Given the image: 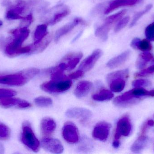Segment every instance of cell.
Segmentation results:
<instances>
[{"instance_id":"23","label":"cell","mask_w":154,"mask_h":154,"mask_svg":"<svg viewBox=\"0 0 154 154\" xmlns=\"http://www.w3.org/2000/svg\"><path fill=\"white\" fill-rule=\"evenodd\" d=\"M112 26L107 23L104 22L103 24L96 29L95 35L103 41H106L108 38L109 33Z\"/></svg>"},{"instance_id":"37","label":"cell","mask_w":154,"mask_h":154,"mask_svg":"<svg viewBox=\"0 0 154 154\" xmlns=\"http://www.w3.org/2000/svg\"><path fill=\"white\" fill-rule=\"evenodd\" d=\"M84 72H82L81 71L78 70L77 71L75 72H73L68 76L69 77L70 79H75L79 78V77H81L83 74Z\"/></svg>"},{"instance_id":"19","label":"cell","mask_w":154,"mask_h":154,"mask_svg":"<svg viewBox=\"0 0 154 154\" xmlns=\"http://www.w3.org/2000/svg\"><path fill=\"white\" fill-rule=\"evenodd\" d=\"M56 123L52 118H44L41 123V130L42 134L46 136L52 134L56 130Z\"/></svg>"},{"instance_id":"27","label":"cell","mask_w":154,"mask_h":154,"mask_svg":"<svg viewBox=\"0 0 154 154\" xmlns=\"http://www.w3.org/2000/svg\"><path fill=\"white\" fill-rule=\"evenodd\" d=\"M114 97V94L108 90L103 89L98 93L92 96V99L96 101H103L110 100Z\"/></svg>"},{"instance_id":"3","label":"cell","mask_w":154,"mask_h":154,"mask_svg":"<svg viewBox=\"0 0 154 154\" xmlns=\"http://www.w3.org/2000/svg\"><path fill=\"white\" fill-rule=\"evenodd\" d=\"M29 30L26 27L12 31L14 39L6 45L5 50V54L9 57L18 56L19 50L21 48L24 41L29 37Z\"/></svg>"},{"instance_id":"4","label":"cell","mask_w":154,"mask_h":154,"mask_svg":"<svg viewBox=\"0 0 154 154\" xmlns=\"http://www.w3.org/2000/svg\"><path fill=\"white\" fill-rule=\"evenodd\" d=\"M129 75L128 69L111 72L107 76L106 80L111 91L120 92L125 88L126 81Z\"/></svg>"},{"instance_id":"29","label":"cell","mask_w":154,"mask_h":154,"mask_svg":"<svg viewBox=\"0 0 154 154\" xmlns=\"http://www.w3.org/2000/svg\"><path fill=\"white\" fill-rule=\"evenodd\" d=\"M34 102L37 106L41 107H47L52 104V100L51 99L46 97H39L35 99Z\"/></svg>"},{"instance_id":"41","label":"cell","mask_w":154,"mask_h":154,"mask_svg":"<svg viewBox=\"0 0 154 154\" xmlns=\"http://www.w3.org/2000/svg\"><path fill=\"white\" fill-rule=\"evenodd\" d=\"M5 149L2 144L0 143V154H3L4 153Z\"/></svg>"},{"instance_id":"20","label":"cell","mask_w":154,"mask_h":154,"mask_svg":"<svg viewBox=\"0 0 154 154\" xmlns=\"http://www.w3.org/2000/svg\"><path fill=\"white\" fill-rule=\"evenodd\" d=\"M92 84L90 81L82 80L78 83L74 94L78 98L86 96L92 88Z\"/></svg>"},{"instance_id":"26","label":"cell","mask_w":154,"mask_h":154,"mask_svg":"<svg viewBox=\"0 0 154 154\" xmlns=\"http://www.w3.org/2000/svg\"><path fill=\"white\" fill-rule=\"evenodd\" d=\"M24 7H14L13 9H10L6 14V18L9 20H19L23 19L25 17H22L20 14L22 13L24 11Z\"/></svg>"},{"instance_id":"34","label":"cell","mask_w":154,"mask_h":154,"mask_svg":"<svg viewBox=\"0 0 154 154\" xmlns=\"http://www.w3.org/2000/svg\"><path fill=\"white\" fill-rule=\"evenodd\" d=\"M16 92L11 90L0 89V99L16 95Z\"/></svg>"},{"instance_id":"18","label":"cell","mask_w":154,"mask_h":154,"mask_svg":"<svg viewBox=\"0 0 154 154\" xmlns=\"http://www.w3.org/2000/svg\"><path fill=\"white\" fill-rule=\"evenodd\" d=\"M150 140V138L146 134H141L131 146V151L135 153H140L147 147Z\"/></svg>"},{"instance_id":"14","label":"cell","mask_w":154,"mask_h":154,"mask_svg":"<svg viewBox=\"0 0 154 154\" xmlns=\"http://www.w3.org/2000/svg\"><path fill=\"white\" fill-rule=\"evenodd\" d=\"M0 106L6 108L15 107L18 108H26L30 107L31 105L25 100L10 97L0 99Z\"/></svg>"},{"instance_id":"30","label":"cell","mask_w":154,"mask_h":154,"mask_svg":"<svg viewBox=\"0 0 154 154\" xmlns=\"http://www.w3.org/2000/svg\"><path fill=\"white\" fill-rule=\"evenodd\" d=\"M11 136V130L10 128L5 125L0 123V140H6Z\"/></svg>"},{"instance_id":"44","label":"cell","mask_w":154,"mask_h":154,"mask_svg":"<svg viewBox=\"0 0 154 154\" xmlns=\"http://www.w3.org/2000/svg\"><path fill=\"white\" fill-rule=\"evenodd\" d=\"M153 63H154V59L153 60Z\"/></svg>"},{"instance_id":"10","label":"cell","mask_w":154,"mask_h":154,"mask_svg":"<svg viewBox=\"0 0 154 154\" xmlns=\"http://www.w3.org/2000/svg\"><path fill=\"white\" fill-rule=\"evenodd\" d=\"M79 24L86 25L87 24V23L82 18L77 17L75 18L72 21L67 24L63 27L60 28L55 33L54 37L55 42H58L62 37L67 34Z\"/></svg>"},{"instance_id":"11","label":"cell","mask_w":154,"mask_h":154,"mask_svg":"<svg viewBox=\"0 0 154 154\" xmlns=\"http://www.w3.org/2000/svg\"><path fill=\"white\" fill-rule=\"evenodd\" d=\"M41 146L45 150L54 154H60L64 151L61 142L57 139L45 137L42 140Z\"/></svg>"},{"instance_id":"28","label":"cell","mask_w":154,"mask_h":154,"mask_svg":"<svg viewBox=\"0 0 154 154\" xmlns=\"http://www.w3.org/2000/svg\"><path fill=\"white\" fill-rule=\"evenodd\" d=\"M152 5H146L144 10H143V11H141L138 12L135 14V15H134V18H133V20H132V21H131V24H130V27H133L136 24L137 21L142 16H143L145 14H146V13L148 12L149 11H150L151 9H152Z\"/></svg>"},{"instance_id":"40","label":"cell","mask_w":154,"mask_h":154,"mask_svg":"<svg viewBox=\"0 0 154 154\" xmlns=\"http://www.w3.org/2000/svg\"><path fill=\"white\" fill-rule=\"evenodd\" d=\"M82 31L80 32L79 33V34H78L74 39H73V41H72V42H75V41L77 40H78V39L81 37L82 34Z\"/></svg>"},{"instance_id":"22","label":"cell","mask_w":154,"mask_h":154,"mask_svg":"<svg viewBox=\"0 0 154 154\" xmlns=\"http://www.w3.org/2000/svg\"><path fill=\"white\" fill-rule=\"evenodd\" d=\"M131 46L135 49L140 50L143 52H149L152 49V46L149 40H141L139 38H134L131 42Z\"/></svg>"},{"instance_id":"5","label":"cell","mask_w":154,"mask_h":154,"mask_svg":"<svg viewBox=\"0 0 154 154\" xmlns=\"http://www.w3.org/2000/svg\"><path fill=\"white\" fill-rule=\"evenodd\" d=\"M21 140L23 143L32 151L35 152H38L40 149L39 142L35 136L29 122H25L23 124Z\"/></svg>"},{"instance_id":"35","label":"cell","mask_w":154,"mask_h":154,"mask_svg":"<svg viewBox=\"0 0 154 154\" xmlns=\"http://www.w3.org/2000/svg\"><path fill=\"white\" fill-rule=\"evenodd\" d=\"M154 73V64L147 68L136 74V77H143Z\"/></svg>"},{"instance_id":"16","label":"cell","mask_w":154,"mask_h":154,"mask_svg":"<svg viewBox=\"0 0 154 154\" xmlns=\"http://www.w3.org/2000/svg\"><path fill=\"white\" fill-rule=\"evenodd\" d=\"M83 56L82 52H73L67 54L61 60L64 63L66 70H72L74 69Z\"/></svg>"},{"instance_id":"6","label":"cell","mask_w":154,"mask_h":154,"mask_svg":"<svg viewBox=\"0 0 154 154\" xmlns=\"http://www.w3.org/2000/svg\"><path fill=\"white\" fill-rule=\"evenodd\" d=\"M71 80L67 78L58 80H52L45 82L41 85V89L45 92L50 93H61L68 90L71 86Z\"/></svg>"},{"instance_id":"17","label":"cell","mask_w":154,"mask_h":154,"mask_svg":"<svg viewBox=\"0 0 154 154\" xmlns=\"http://www.w3.org/2000/svg\"><path fill=\"white\" fill-rule=\"evenodd\" d=\"M140 0H114L109 3L104 11V14H108L119 7L132 6L137 3Z\"/></svg>"},{"instance_id":"31","label":"cell","mask_w":154,"mask_h":154,"mask_svg":"<svg viewBox=\"0 0 154 154\" xmlns=\"http://www.w3.org/2000/svg\"><path fill=\"white\" fill-rule=\"evenodd\" d=\"M129 20H130V17L128 16L119 21V22L117 24L114 29L115 32H118L122 30L123 28H125L128 24Z\"/></svg>"},{"instance_id":"24","label":"cell","mask_w":154,"mask_h":154,"mask_svg":"<svg viewBox=\"0 0 154 154\" xmlns=\"http://www.w3.org/2000/svg\"><path fill=\"white\" fill-rule=\"evenodd\" d=\"M48 26L46 24H40L36 28L34 33V44H38L42 41L48 34Z\"/></svg>"},{"instance_id":"7","label":"cell","mask_w":154,"mask_h":154,"mask_svg":"<svg viewBox=\"0 0 154 154\" xmlns=\"http://www.w3.org/2000/svg\"><path fill=\"white\" fill-rule=\"evenodd\" d=\"M70 10L66 5L63 4L59 5L51 8L47 12L46 24L53 25L60 22L63 18L70 14Z\"/></svg>"},{"instance_id":"8","label":"cell","mask_w":154,"mask_h":154,"mask_svg":"<svg viewBox=\"0 0 154 154\" xmlns=\"http://www.w3.org/2000/svg\"><path fill=\"white\" fill-rule=\"evenodd\" d=\"M132 129V124L129 117L128 116H125L121 118L117 124L115 140H119L122 136H128Z\"/></svg>"},{"instance_id":"15","label":"cell","mask_w":154,"mask_h":154,"mask_svg":"<svg viewBox=\"0 0 154 154\" xmlns=\"http://www.w3.org/2000/svg\"><path fill=\"white\" fill-rule=\"evenodd\" d=\"M67 117L71 118H78L82 120H87L92 116L90 110L83 108H72L67 110L66 113Z\"/></svg>"},{"instance_id":"25","label":"cell","mask_w":154,"mask_h":154,"mask_svg":"<svg viewBox=\"0 0 154 154\" xmlns=\"http://www.w3.org/2000/svg\"><path fill=\"white\" fill-rule=\"evenodd\" d=\"M51 40V37L48 36L45 39H43L42 41L38 44H33L32 45V51L30 54L32 53H38L44 51L48 46Z\"/></svg>"},{"instance_id":"42","label":"cell","mask_w":154,"mask_h":154,"mask_svg":"<svg viewBox=\"0 0 154 154\" xmlns=\"http://www.w3.org/2000/svg\"><path fill=\"white\" fill-rule=\"evenodd\" d=\"M148 96H154V90H151V91H149Z\"/></svg>"},{"instance_id":"12","label":"cell","mask_w":154,"mask_h":154,"mask_svg":"<svg viewBox=\"0 0 154 154\" xmlns=\"http://www.w3.org/2000/svg\"><path fill=\"white\" fill-rule=\"evenodd\" d=\"M102 54V51L99 49L94 51L91 54L87 57L81 63L79 68V70L81 71L84 73L90 70L94 67Z\"/></svg>"},{"instance_id":"32","label":"cell","mask_w":154,"mask_h":154,"mask_svg":"<svg viewBox=\"0 0 154 154\" xmlns=\"http://www.w3.org/2000/svg\"><path fill=\"white\" fill-rule=\"evenodd\" d=\"M145 35L147 39L154 41V22L149 24L145 30Z\"/></svg>"},{"instance_id":"9","label":"cell","mask_w":154,"mask_h":154,"mask_svg":"<svg viewBox=\"0 0 154 154\" xmlns=\"http://www.w3.org/2000/svg\"><path fill=\"white\" fill-rule=\"evenodd\" d=\"M63 138L69 143H75L79 138V131L75 125L71 122H67L62 129Z\"/></svg>"},{"instance_id":"38","label":"cell","mask_w":154,"mask_h":154,"mask_svg":"<svg viewBox=\"0 0 154 154\" xmlns=\"http://www.w3.org/2000/svg\"><path fill=\"white\" fill-rule=\"evenodd\" d=\"M120 144V142L119 140H115L113 143V147L115 148H119Z\"/></svg>"},{"instance_id":"2","label":"cell","mask_w":154,"mask_h":154,"mask_svg":"<svg viewBox=\"0 0 154 154\" xmlns=\"http://www.w3.org/2000/svg\"><path fill=\"white\" fill-rule=\"evenodd\" d=\"M149 91L142 87L131 90L117 97L113 101L114 105L119 107H128L136 105L146 97Z\"/></svg>"},{"instance_id":"1","label":"cell","mask_w":154,"mask_h":154,"mask_svg":"<svg viewBox=\"0 0 154 154\" xmlns=\"http://www.w3.org/2000/svg\"><path fill=\"white\" fill-rule=\"evenodd\" d=\"M39 72L38 69L31 68L16 73L0 74V84L11 86H23Z\"/></svg>"},{"instance_id":"13","label":"cell","mask_w":154,"mask_h":154,"mask_svg":"<svg viewBox=\"0 0 154 154\" xmlns=\"http://www.w3.org/2000/svg\"><path fill=\"white\" fill-rule=\"evenodd\" d=\"M111 125L106 122L98 123L94 127L92 136L95 139L101 142L106 141L109 135Z\"/></svg>"},{"instance_id":"36","label":"cell","mask_w":154,"mask_h":154,"mask_svg":"<svg viewBox=\"0 0 154 154\" xmlns=\"http://www.w3.org/2000/svg\"><path fill=\"white\" fill-rule=\"evenodd\" d=\"M148 62L139 55L136 62V67L138 69H142L146 67Z\"/></svg>"},{"instance_id":"43","label":"cell","mask_w":154,"mask_h":154,"mask_svg":"<svg viewBox=\"0 0 154 154\" xmlns=\"http://www.w3.org/2000/svg\"><path fill=\"white\" fill-rule=\"evenodd\" d=\"M2 21L0 20V27H1V26H2Z\"/></svg>"},{"instance_id":"39","label":"cell","mask_w":154,"mask_h":154,"mask_svg":"<svg viewBox=\"0 0 154 154\" xmlns=\"http://www.w3.org/2000/svg\"><path fill=\"white\" fill-rule=\"evenodd\" d=\"M147 124L150 127H154V121L152 119H149L146 121Z\"/></svg>"},{"instance_id":"33","label":"cell","mask_w":154,"mask_h":154,"mask_svg":"<svg viewBox=\"0 0 154 154\" xmlns=\"http://www.w3.org/2000/svg\"><path fill=\"white\" fill-rule=\"evenodd\" d=\"M132 85L136 88L149 86L151 85V82L145 79H138L133 81Z\"/></svg>"},{"instance_id":"21","label":"cell","mask_w":154,"mask_h":154,"mask_svg":"<svg viewBox=\"0 0 154 154\" xmlns=\"http://www.w3.org/2000/svg\"><path fill=\"white\" fill-rule=\"evenodd\" d=\"M130 55V51H126L120 55L110 59L107 63V66L111 69L118 68L126 61Z\"/></svg>"}]
</instances>
